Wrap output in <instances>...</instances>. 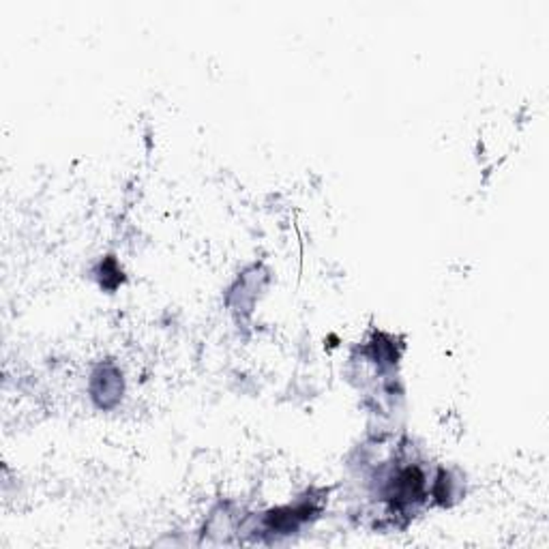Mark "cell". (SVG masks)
Here are the masks:
<instances>
[{
    "label": "cell",
    "mask_w": 549,
    "mask_h": 549,
    "mask_svg": "<svg viewBox=\"0 0 549 549\" xmlns=\"http://www.w3.org/2000/svg\"><path fill=\"white\" fill-rule=\"evenodd\" d=\"M90 393L92 397H101V407H110L116 404L118 395H123V376L118 373V369L103 365L99 373H92Z\"/></svg>",
    "instance_id": "cell-1"
}]
</instances>
